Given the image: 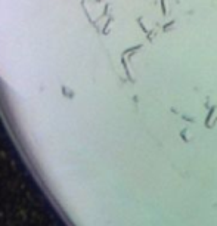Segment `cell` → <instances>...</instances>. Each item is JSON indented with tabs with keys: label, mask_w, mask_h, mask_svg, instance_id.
<instances>
[{
	"label": "cell",
	"mask_w": 217,
	"mask_h": 226,
	"mask_svg": "<svg viewBox=\"0 0 217 226\" xmlns=\"http://www.w3.org/2000/svg\"><path fill=\"white\" fill-rule=\"evenodd\" d=\"M161 11H162V15L167 13V11H166V0H161Z\"/></svg>",
	"instance_id": "cell-2"
},
{
	"label": "cell",
	"mask_w": 217,
	"mask_h": 226,
	"mask_svg": "<svg viewBox=\"0 0 217 226\" xmlns=\"http://www.w3.org/2000/svg\"><path fill=\"white\" fill-rule=\"evenodd\" d=\"M174 24H176V21H170L168 24H166V25H164V28H162V30H164V31H168V30H170V27H173Z\"/></svg>",
	"instance_id": "cell-1"
}]
</instances>
